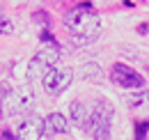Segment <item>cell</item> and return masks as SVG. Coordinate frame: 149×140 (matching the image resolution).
I'll use <instances>...</instances> for the list:
<instances>
[{
    "label": "cell",
    "instance_id": "cell-1",
    "mask_svg": "<svg viewBox=\"0 0 149 140\" xmlns=\"http://www.w3.org/2000/svg\"><path fill=\"white\" fill-rule=\"evenodd\" d=\"M64 23H67L69 32H71L78 41L94 39V37L99 35V28H101L99 14L92 9L90 2H80V5H76L74 9H69L67 16H64Z\"/></svg>",
    "mask_w": 149,
    "mask_h": 140
},
{
    "label": "cell",
    "instance_id": "cell-2",
    "mask_svg": "<svg viewBox=\"0 0 149 140\" xmlns=\"http://www.w3.org/2000/svg\"><path fill=\"white\" fill-rule=\"evenodd\" d=\"M110 124H112V106L106 99H99L90 108V117L83 131H87L94 140H110Z\"/></svg>",
    "mask_w": 149,
    "mask_h": 140
},
{
    "label": "cell",
    "instance_id": "cell-3",
    "mask_svg": "<svg viewBox=\"0 0 149 140\" xmlns=\"http://www.w3.org/2000/svg\"><path fill=\"white\" fill-rule=\"evenodd\" d=\"M32 104H35V92L28 83L7 90V94L2 97V110L7 115H21V113L30 110Z\"/></svg>",
    "mask_w": 149,
    "mask_h": 140
},
{
    "label": "cell",
    "instance_id": "cell-4",
    "mask_svg": "<svg viewBox=\"0 0 149 140\" xmlns=\"http://www.w3.org/2000/svg\"><path fill=\"white\" fill-rule=\"evenodd\" d=\"M71 78H74V71L69 67H53V69H48L44 74L41 83H44V90L48 94L57 97V94H62L64 90L71 85Z\"/></svg>",
    "mask_w": 149,
    "mask_h": 140
},
{
    "label": "cell",
    "instance_id": "cell-5",
    "mask_svg": "<svg viewBox=\"0 0 149 140\" xmlns=\"http://www.w3.org/2000/svg\"><path fill=\"white\" fill-rule=\"evenodd\" d=\"M110 78H112V83H117V85H122V88H142V85H145V78L135 69H131L129 64H122V62L112 64Z\"/></svg>",
    "mask_w": 149,
    "mask_h": 140
},
{
    "label": "cell",
    "instance_id": "cell-6",
    "mask_svg": "<svg viewBox=\"0 0 149 140\" xmlns=\"http://www.w3.org/2000/svg\"><path fill=\"white\" fill-rule=\"evenodd\" d=\"M44 131H46V129H44V120L30 115V117H25V120L19 124L16 140H39L44 136Z\"/></svg>",
    "mask_w": 149,
    "mask_h": 140
},
{
    "label": "cell",
    "instance_id": "cell-7",
    "mask_svg": "<svg viewBox=\"0 0 149 140\" xmlns=\"http://www.w3.org/2000/svg\"><path fill=\"white\" fill-rule=\"evenodd\" d=\"M69 113H71V122H74L78 129H85L87 117H90V106L83 104V101H71V106H69Z\"/></svg>",
    "mask_w": 149,
    "mask_h": 140
},
{
    "label": "cell",
    "instance_id": "cell-8",
    "mask_svg": "<svg viewBox=\"0 0 149 140\" xmlns=\"http://www.w3.org/2000/svg\"><path fill=\"white\" fill-rule=\"evenodd\" d=\"M44 129L48 133H67L69 131V122H67V117L62 113H51L46 117V122H44Z\"/></svg>",
    "mask_w": 149,
    "mask_h": 140
},
{
    "label": "cell",
    "instance_id": "cell-9",
    "mask_svg": "<svg viewBox=\"0 0 149 140\" xmlns=\"http://www.w3.org/2000/svg\"><path fill=\"white\" fill-rule=\"evenodd\" d=\"M129 106L133 108V110L149 113V90H145V92H138V94H131V97H129Z\"/></svg>",
    "mask_w": 149,
    "mask_h": 140
},
{
    "label": "cell",
    "instance_id": "cell-10",
    "mask_svg": "<svg viewBox=\"0 0 149 140\" xmlns=\"http://www.w3.org/2000/svg\"><path fill=\"white\" fill-rule=\"evenodd\" d=\"M32 21L41 28V32H48V28H51V16H48L46 12H41V9L35 12V14H32Z\"/></svg>",
    "mask_w": 149,
    "mask_h": 140
},
{
    "label": "cell",
    "instance_id": "cell-11",
    "mask_svg": "<svg viewBox=\"0 0 149 140\" xmlns=\"http://www.w3.org/2000/svg\"><path fill=\"white\" fill-rule=\"evenodd\" d=\"M83 76H85L87 80H96V78H101V69H99L96 64H87V67L83 69Z\"/></svg>",
    "mask_w": 149,
    "mask_h": 140
},
{
    "label": "cell",
    "instance_id": "cell-12",
    "mask_svg": "<svg viewBox=\"0 0 149 140\" xmlns=\"http://www.w3.org/2000/svg\"><path fill=\"white\" fill-rule=\"evenodd\" d=\"M0 35H14V23L0 14Z\"/></svg>",
    "mask_w": 149,
    "mask_h": 140
},
{
    "label": "cell",
    "instance_id": "cell-13",
    "mask_svg": "<svg viewBox=\"0 0 149 140\" xmlns=\"http://www.w3.org/2000/svg\"><path fill=\"white\" fill-rule=\"evenodd\" d=\"M149 129V122H142V124H135V140H147L145 133Z\"/></svg>",
    "mask_w": 149,
    "mask_h": 140
},
{
    "label": "cell",
    "instance_id": "cell-14",
    "mask_svg": "<svg viewBox=\"0 0 149 140\" xmlns=\"http://www.w3.org/2000/svg\"><path fill=\"white\" fill-rule=\"evenodd\" d=\"M41 41H44V46H57V41H55V37L53 35H48V32H41ZM57 48H60V46H57Z\"/></svg>",
    "mask_w": 149,
    "mask_h": 140
},
{
    "label": "cell",
    "instance_id": "cell-15",
    "mask_svg": "<svg viewBox=\"0 0 149 140\" xmlns=\"http://www.w3.org/2000/svg\"><path fill=\"white\" fill-rule=\"evenodd\" d=\"M0 140H16V136H14L12 131H7V129H5V131L0 133Z\"/></svg>",
    "mask_w": 149,
    "mask_h": 140
}]
</instances>
